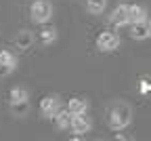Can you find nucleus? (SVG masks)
<instances>
[{"instance_id":"7","label":"nucleus","mask_w":151,"mask_h":141,"mask_svg":"<svg viewBox=\"0 0 151 141\" xmlns=\"http://www.w3.org/2000/svg\"><path fill=\"white\" fill-rule=\"evenodd\" d=\"M61 108H63V103H61L59 95H46L40 101V114H42V118H48V120H52V116Z\"/></svg>"},{"instance_id":"3","label":"nucleus","mask_w":151,"mask_h":141,"mask_svg":"<svg viewBox=\"0 0 151 141\" xmlns=\"http://www.w3.org/2000/svg\"><path fill=\"white\" fill-rule=\"evenodd\" d=\"M55 15V9L50 4V0H34L29 4V21L36 25H44L48 23Z\"/></svg>"},{"instance_id":"13","label":"nucleus","mask_w":151,"mask_h":141,"mask_svg":"<svg viewBox=\"0 0 151 141\" xmlns=\"http://www.w3.org/2000/svg\"><path fill=\"white\" fill-rule=\"evenodd\" d=\"M84 7H86V13L88 15H103L105 9H107V0H84Z\"/></svg>"},{"instance_id":"5","label":"nucleus","mask_w":151,"mask_h":141,"mask_svg":"<svg viewBox=\"0 0 151 141\" xmlns=\"http://www.w3.org/2000/svg\"><path fill=\"white\" fill-rule=\"evenodd\" d=\"M122 44V40L116 32H101L97 36V40H94V47L99 49V53H116Z\"/></svg>"},{"instance_id":"10","label":"nucleus","mask_w":151,"mask_h":141,"mask_svg":"<svg viewBox=\"0 0 151 141\" xmlns=\"http://www.w3.org/2000/svg\"><path fill=\"white\" fill-rule=\"evenodd\" d=\"M128 17H130V23H143V21H147L149 11H147L145 4H130L128 7Z\"/></svg>"},{"instance_id":"14","label":"nucleus","mask_w":151,"mask_h":141,"mask_svg":"<svg viewBox=\"0 0 151 141\" xmlns=\"http://www.w3.org/2000/svg\"><path fill=\"white\" fill-rule=\"evenodd\" d=\"M52 120H55V124H57V129L59 131H67L69 129V120H71V114L67 112V110H59L55 116H52Z\"/></svg>"},{"instance_id":"2","label":"nucleus","mask_w":151,"mask_h":141,"mask_svg":"<svg viewBox=\"0 0 151 141\" xmlns=\"http://www.w3.org/2000/svg\"><path fill=\"white\" fill-rule=\"evenodd\" d=\"M9 108L13 112V116L23 118L29 110V93L25 86H13L9 91Z\"/></svg>"},{"instance_id":"16","label":"nucleus","mask_w":151,"mask_h":141,"mask_svg":"<svg viewBox=\"0 0 151 141\" xmlns=\"http://www.w3.org/2000/svg\"><path fill=\"white\" fill-rule=\"evenodd\" d=\"M145 23H147V34H149V38H151V17H147Z\"/></svg>"},{"instance_id":"15","label":"nucleus","mask_w":151,"mask_h":141,"mask_svg":"<svg viewBox=\"0 0 151 141\" xmlns=\"http://www.w3.org/2000/svg\"><path fill=\"white\" fill-rule=\"evenodd\" d=\"M130 38L132 40H147L149 34H147V23H130Z\"/></svg>"},{"instance_id":"11","label":"nucleus","mask_w":151,"mask_h":141,"mask_svg":"<svg viewBox=\"0 0 151 141\" xmlns=\"http://www.w3.org/2000/svg\"><path fill=\"white\" fill-rule=\"evenodd\" d=\"M90 103H88V99L86 97H71L69 101H67V112L73 116V114H82V112H88Z\"/></svg>"},{"instance_id":"6","label":"nucleus","mask_w":151,"mask_h":141,"mask_svg":"<svg viewBox=\"0 0 151 141\" xmlns=\"http://www.w3.org/2000/svg\"><path fill=\"white\" fill-rule=\"evenodd\" d=\"M128 7H130V4H118L116 9H113V11L107 15V21H109L111 28H116V30H120V28H128V23H130Z\"/></svg>"},{"instance_id":"1","label":"nucleus","mask_w":151,"mask_h":141,"mask_svg":"<svg viewBox=\"0 0 151 141\" xmlns=\"http://www.w3.org/2000/svg\"><path fill=\"white\" fill-rule=\"evenodd\" d=\"M132 108L128 105V103H124V101H113L109 108H107V116H105V120H107V126L111 129V131H116V133H120V131H124V129H128L130 124H132Z\"/></svg>"},{"instance_id":"4","label":"nucleus","mask_w":151,"mask_h":141,"mask_svg":"<svg viewBox=\"0 0 151 141\" xmlns=\"http://www.w3.org/2000/svg\"><path fill=\"white\" fill-rule=\"evenodd\" d=\"M69 129L71 133L76 135L73 139H80L84 135H88L92 131V118L88 116V112H82V114H73L71 120H69Z\"/></svg>"},{"instance_id":"9","label":"nucleus","mask_w":151,"mask_h":141,"mask_svg":"<svg viewBox=\"0 0 151 141\" xmlns=\"http://www.w3.org/2000/svg\"><path fill=\"white\" fill-rule=\"evenodd\" d=\"M57 38H59V34H57V28H55V25H48V23H44L42 30L38 32V40H40V44H44V47L55 44Z\"/></svg>"},{"instance_id":"8","label":"nucleus","mask_w":151,"mask_h":141,"mask_svg":"<svg viewBox=\"0 0 151 141\" xmlns=\"http://www.w3.org/2000/svg\"><path fill=\"white\" fill-rule=\"evenodd\" d=\"M19 65V59L13 51H0V76H11Z\"/></svg>"},{"instance_id":"12","label":"nucleus","mask_w":151,"mask_h":141,"mask_svg":"<svg viewBox=\"0 0 151 141\" xmlns=\"http://www.w3.org/2000/svg\"><path fill=\"white\" fill-rule=\"evenodd\" d=\"M32 44H34V34L32 32L21 30V32L15 36V47L19 51H27V49H32Z\"/></svg>"}]
</instances>
